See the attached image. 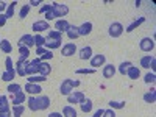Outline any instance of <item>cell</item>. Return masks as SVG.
Returning a JSON list of instances; mask_svg holds the SVG:
<instances>
[{
  "mask_svg": "<svg viewBox=\"0 0 156 117\" xmlns=\"http://www.w3.org/2000/svg\"><path fill=\"white\" fill-rule=\"evenodd\" d=\"M76 86H80V81H78V80H70V78H66V80H62V83H61L59 92L62 95H69L72 92V89L76 87Z\"/></svg>",
  "mask_w": 156,
  "mask_h": 117,
  "instance_id": "obj_1",
  "label": "cell"
},
{
  "mask_svg": "<svg viewBox=\"0 0 156 117\" xmlns=\"http://www.w3.org/2000/svg\"><path fill=\"white\" fill-rule=\"evenodd\" d=\"M51 11H53L55 17H64L69 12V8L67 5H61V3H51Z\"/></svg>",
  "mask_w": 156,
  "mask_h": 117,
  "instance_id": "obj_2",
  "label": "cell"
},
{
  "mask_svg": "<svg viewBox=\"0 0 156 117\" xmlns=\"http://www.w3.org/2000/svg\"><path fill=\"white\" fill-rule=\"evenodd\" d=\"M122 33H123V25L122 23L114 22V23L109 25V36L111 37H119V36H122Z\"/></svg>",
  "mask_w": 156,
  "mask_h": 117,
  "instance_id": "obj_3",
  "label": "cell"
},
{
  "mask_svg": "<svg viewBox=\"0 0 156 117\" xmlns=\"http://www.w3.org/2000/svg\"><path fill=\"white\" fill-rule=\"evenodd\" d=\"M139 47L142 51H147V53H150V51L154 48V41L151 37H144L142 41L139 42Z\"/></svg>",
  "mask_w": 156,
  "mask_h": 117,
  "instance_id": "obj_4",
  "label": "cell"
},
{
  "mask_svg": "<svg viewBox=\"0 0 156 117\" xmlns=\"http://www.w3.org/2000/svg\"><path fill=\"white\" fill-rule=\"evenodd\" d=\"M36 106H37V111H44L50 106V98L47 95H37L36 98Z\"/></svg>",
  "mask_w": 156,
  "mask_h": 117,
  "instance_id": "obj_5",
  "label": "cell"
},
{
  "mask_svg": "<svg viewBox=\"0 0 156 117\" xmlns=\"http://www.w3.org/2000/svg\"><path fill=\"white\" fill-rule=\"evenodd\" d=\"M84 100H86V97H84L83 92H73V94H69L67 95V101L70 103V105H73V103H75V105L80 103V105H81Z\"/></svg>",
  "mask_w": 156,
  "mask_h": 117,
  "instance_id": "obj_6",
  "label": "cell"
},
{
  "mask_svg": "<svg viewBox=\"0 0 156 117\" xmlns=\"http://www.w3.org/2000/svg\"><path fill=\"white\" fill-rule=\"evenodd\" d=\"M105 61H106V56L98 53V55H95L94 58H90V66H92V69L100 67V66H103V64H105Z\"/></svg>",
  "mask_w": 156,
  "mask_h": 117,
  "instance_id": "obj_7",
  "label": "cell"
},
{
  "mask_svg": "<svg viewBox=\"0 0 156 117\" xmlns=\"http://www.w3.org/2000/svg\"><path fill=\"white\" fill-rule=\"evenodd\" d=\"M76 51V45L73 42H67L66 45H62V56H72Z\"/></svg>",
  "mask_w": 156,
  "mask_h": 117,
  "instance_id": "obj_8",
  "label": "cell"
},
{
  "mask_svg": "<svg viewBox=\"0 0 156 117\" xmlns=\"http://www.w3.org/2000/svg\"><path fill=\"white\" fill-rule=\"evenodd\" d=\"M55 28H56V31H59L61 34H62V31L67 33V30L70 28V23H69L67 20H64V19H59V20H56V23H55Z\"/></svg>",
  "mask_w": 156,
  "mask_h": 117,
  "instance_id": "obj_9",
  "label": "cell"
},
{
  "mask_svg": "<svg viewBox=\"0 0 156 117\" xmlns=\"http://www.w3.org/2000/svg\"><path fill=\"white\" fill-rule=\"evenodd\" d=\"M36 55H39V58L42 59H51L53 58V55H51L50 50H45L44 47H36Z\"/></svg>",
  "mask_w": 156,
  "mask_h": 117,
  "instance_id": "obj_10",
  "label": "cell"
},
{
  "mask_svg": "<svg viewBox=\"0 0 156 117\" xmlns=\"http://www.w3.org/2000/svg\"><path fill=\"white\" fill-rule=\"evenodd\" d=\"M19 45H25V47H31V45H34V37L31 36V34H23L20 39H19Z\"/></svg>",
  "mask_w": 156,
  "mask_h": 117,
  "instance_id": "obj_11",
  "label": "cell"
},
{
  "mask_svg": "<svg viewBox=\"0 0 156 117\" xmlns=\"http://www.w3.org/2000/svg\"><path fill=\"white\" fill-rule=\"evenodd\" d=\"M90 31H92V23L90 22H84L83 25L78 27V34L80 36H87Z\"/></svg>",
  "mask_w": 156,
  "mask_h": 117,
  "instance_id": "obj_12",
  "label": "cell"
},
{
  "mask_svg": "<svg viewBox=\"0 0 156 117\" xmlns=\"http://www.w3.org/2000/svg\"><path fill=\"white\" fill-rule=\"evenodd\" d=\"M25 92H28V94L34 95V94H37V92H42V89H41V86H39V84L27 83V84H25Z\"/></svg>",
  "mask_w": 156,
  "mask_h": 117,
  "instance_id": "obj_13",
  "label": "cell"
},
{
  "mask_svg": "<svg viewBox=\"0 0 156 117\" xmlns=\"http://www.w3.org/2000/svg\"><path fill=\"white\" fill-rule=\"evenodd\" d=\"M51 72V67L48 62H41L37 66V75H42V76H47L48 73Z\"/></svg>",
  "mask_w": 156,
  "mask_h": 117,
  "instance_id": "obj_14",
  "label": "cell"
},
{
  "mask_svg": "<svg viewBox=\"0 0 156 117\" xmlns=\"http://www.w3.org/2000/svg\"><path fill=\"white\" fill-rule=\"evenodd\" d=\"M33 30H34L36 33L44 31V30H48V22H47V20H37V22H34V23H33Z\"/></svg>",
  "mask_w": 156,
  "mask_h": 117,
  "instance_id": "obj_15",
  "label": "cell"
},
{
  "mask_svg": "<svg viewBox=\"0 0 156 117\" xmlns=\"http://www.w3.org/2000/svg\"><path fill=\"white\" fill-rule=\"evenodd\" d=\"M90 58H92V48H90L89 45L83 47V48L80 50V59L86 61V59H90Z\"/></svg>",
  "mask_w": 156,
  "mask_h": 117,
  "instance_id": "obj_16",
  "label": "cell"
},
{
  "mask_svg": "<svg viewBox=\"0 0 156 117\" xmlns=\"http://www.w3.org/2000/svg\"><path fill=\"white\" fill-rule=\"evenodd\" d=\"M145 22V17H139V19H136L134 22H131V23H129L128 25V27H126V33H131V31H134L137 27H139V25H142V23H144Z\"/></svg>",
  "mask_w": 156,
  "mask_h": 117,
  "instance_id": "obj_17",
  "label": "cell"
},
{
  "mask_svg": "<svg viewBox=\"0 0 156 117\" xmlns=\"http://www.w3.org/2000/svg\"><path fill=\"white\" fill-rule=\"evenodd\" d=\"M62 39V34L59 33V31H56V30H48V34H47V37H45V41H61Z\"/></svg>",
  "mask_w": 156,
  "mask_h": 117,
  "instance_id": "obj_18",
  "label": "cell"
},
{
  "mask_svg": "<svg viewBox=\"0 0 156 117\" xmlns=\"http://www.w3.org/2000/svg\"><path fill=\"white\" fill-rule=\"evenodd\" d=\"M0 50H2L3 53H11L12 51V45L8 39H2V41H0Z\"/></svg>",
  "mask_w": 156,
  "mask_h": 117,
  "instance_id": "obj_19",
  "label": "cell"
},
{
  "mask_svg": "<svg viewBox=\"0 0 156 117\" xmlns=\"http://www.w3.org/2000/svg\"><path fill=\"white\" fill-rule=\"evenodd\" d=\"M114 73H115V67L112 64H106V66L103 67V76L105 78H112Z\"/></svg>",
  "mask_w": 156,
  "mask_h": 117,
  "instance_id": "obj_20",
  "label": "cell"
},
{
  "mask_svg": "<svg viewBox=\"0 0 156 117\" xmlns=\"http://www.w3.org/2000/svg\"><path fill=\"white\" fill-rule=\"evenodd\" d=\"M25 101V94L23 92H17L12 95V106H17V105H22Z\"/></svg>",
  "mask_w": 156,
  "mask_h": 117,
  "instance_id": "obj_21",
  "label": "cell"
},
{
  "mask_svg": "<svg viewBox=\"0 0 156 117\" xmlns=\"http://www.w3.org/2000/svg\"><path fill=\"white\" fill-rule=\"evenodd\" d=\"M126 75L131 78V80H137V78L140 76V70H139L137 67H133V66H131V67L126 70Z\"/></svg>",
  "mask_w": 156,
  "mask_h": 117,
  "instance_id": "obj_22",
  "label": "cell"
},
{
  "mask_svg": "<svg viewBox=\"0 0 156 117\" xmlns=\"http://www.w3.org/2000/svg\"><path fill=\"white\" fill-rule=\"evenodd\" d=\"M19 53H20L19 61H25V59L30 56V48H28V47H25V45H19Z\"/></svg>",
  "mask_w": 156,
  "mask_h": 117,
  "instance_id": "obj_23",
  "label": "cell"
},
{
  "mask_svg": "<svg viewBox=\"0 0 156 117\" xmlns=\"http://www.w3.org/2000/svg\"><path fill=\"white\" fill-rule=\"evenodd\" d=\"M62 117H76V111L72 106H64L62 108Z\"/></svg>",
  "mask_w": 156,
  "mask_h": 117,
  "instance_id": "obj_24",
  "label": "cell"
},
{
  "mask_svg": "<svg viewBox=\"0 0 156 117\" xmlns=\"http://www.w3.org/2000/svg\"><path fill=\"white\" fill-rule=\"evenodd\" d=\"M45 80H47V76H42V75H31V76H28V83H34V84L42 83Z\"/></svg>",
  "mask_w": 156,
  "mask_h": 117,
  "instance_id": "obj_25",
  "label": "cell"
},
{
  "mask_svg": "<svg viewBox=\"0 0 156 117\" xmlns=\"http://www.w3.org/2000/svg\"><path fill=\"white\" fill-rule=\"evenodd\" d=\"M16 5H17V2H12V3L6 5V6H8V8H6V12H5L6 19H9V17L14 16V8H16Z\"/></svg>",
  "mask_w": 156,
  "mask_h": 117,
  "instance_id": "obj_26",
  "label": "cell"
},
{
  "mask_svg": "<svg viewBox=\"0 0 156 117\" xmlns=\"http://www.w3.org/2000/svg\"><path fill=\"white\" fill-rule=\"evenodd\" d=\"M144 100L147 101V103H150V105H153V103L156 101V94H154V90L151 89L150 92H147L145 95H144Z\"/></svg>",
  "mask_w": 156,
  "mask_h": 117,
  "instance_id": "obj_27",
  "label": "cell"
},
{
  "mask_svg": "<svg viewBox=\"0 0 156 117\" xmlns=\"http://www.w3.org/2000/svg\"><path fill=\"white\" fill-rule=\"evenodd\" d=\"M81 111L83 112H90L92 111V100H84L83 103H81Z\"/></svg>",
  "mask_w": 156,
  "mask_h": 117,
  "instance_id": "obj_28",
  "label": "cell"
},
{
  "mask_svg": "<svg viewBox=\"0 0 156 117\" xmlns=\"http://www.w3.org/2000/svg\"><path fill=\"white\" fill-rule=\"evenodd\" d=\"M67 36H69V39H76L78 36V27H75V25H70V28L67 30Z\"/></svg>",
  "mask_w": 156,
  "mask_h": 117,
  "instance_id": "obj_29",
  "label": "cell"
},
{
  "mask_svg": "<svg viewBox=\"0 0 156 117\" xmlns=\"http://www.w3.org/2000/svg\"><path fill=\"white\" fill-rule=\"evenodd\" d=\"M8 92H11L12 95H14V94H17V92H22V87H20V84H16V83L8 84Z\"/></svg>",
  "mask_w": 156,
  "mask_h": 117,
  "instance_id": "obj_30",
  "label": "cell"
},
{
  "mask_svg": "<svg viewBox=\"0 0 156 117\" xmlns=\"http://www.w3.org/2000/svg\"><path fill=\"white\" fill-rule=\"evenodd\" d=\"M6 109H9L8 98H6V95H0V111H6Z\"/></svg>",
  "mask_w": 156,
  "mask_h": 117,
  "instance_id": "obj_31",
  "label": "cell"
},
{
  "mask_svg": "<svg viewBox=\"0 0 156 117\" xmlns=\"http://www.w3.org/2000/svg\"><path fill=\"white\" fill-rule=\"evenodd\" d=\"M14 76H16V70H14V72L5 70V72L2 73V80H3V81H11V80H14Z\"/></svg>",
  "mask_w": 156,
  "mask_h": 117,
  "instance_id": "obj_32",
  "label": "cell"
},
{
  "mask_svg": "<svg viewBox=\"0 0 156 117\" xmlns=\"http://www.w3.org/2000/svg\"><path fill=\"white\" fill-rule=\"evenodd\" d=\"M154 56H151V55H147V56H144L140 59V66L144 67V69H148V66H150V62H151V59H153Z\"/></svg>",
  "mask_w": 156,
  "mask_h": 117,
  "instance_id": "obj_33",
  "label": "cell"
},
{
  "mask_svg": "<svg viewBox=\"0 0 156 117\" xmlns=\"http://www.w3.org/2000/svg\"><path fill=\"white\" fill-rule=\"evenodd\" d=\"M131 66H133V64L129 62V61H125V62H122L120 66H119V72H120L122 75H125V73H126V70H128L129 67H131Z\"/></svg>",
  "mask_w": 156,
  "mask_h": 117,
  "instance_id": "obj_34",
  "label": "cell"
},
{
  "mask_svg": "<svg viewBox=\"0 0 156 117\" xmlns=\"http://www.w3.org/2000/svg\"><path fill=\"white\" fill-rule=\"evenodd\" d=\"M23 111H25V106H22V105L12 106V115H14V117H20Z\"/></svg>",
  "mask_w": 156,
  "mask_h": 117,
  "instance_id": "obj_35",
  "label": "cell"
},
{
  "mask_svg": "<svg viewBox=\"0 0 156 117\" xmlns=\"http://www.w3.org/2000/svg\"><path fill=\"white\" fill-rule=\"evenodd\" d=\"M34 45L36 47H44L45 45V37H42L41 34H36L34 36Z\"/></svg>",
  "mask_w": 156,
  "mask_h": 117,
  "instance_id": "obj_36",
  "label": "cell"
},
{
  "mask_svg": "<svg viewBox=\"0 0 156 117\" xmlns=\"http://www.w3.org/2000/svg\"><path fill=\"white\" fill-rule=\"evenodd\" d=\"M45 47L48 50L51 48H59L61 47V41H45Z\"/></svg>",
  "mask_w": 156,
  "mask_h": 117,
  "instance_id": "obj_37",
  "label": "cell"
},
{
  "mask_svg": "<svg viewBox=\"0 0 156 117\" xmlns=\"http://www.w3.org/2000/svg\"><path fill=\"white\" fill-rule=\"evenodd\" d=\"M109 106H111V109H120V108L125 106V101H114V100H111Z\"/></svg>",
  "mask_w": 156,
  "mask_h": 117,
  "instance_id": "obj_38",
  "label": "cell"
},
{
  "mask_svg": "<svg viewBox=\"0 0 156 117\" xmlns=\"http://www.w3.org/2000/svg\"><path fill=\"white\" fill-rule=\"evenodd\" d=\"M154 81H156V75H154V72H150V73L145 75V83H147V84H153Z\"/></svg>",
  "mask_w": 156,
  "mask_h": 117,
  "instance_id": "obj_39",
  "label": "cell"
},
{
  "mask_svg": "<svg viewBox=\"0 0 156 117\" xmlns=\"http://www.w3.org/2000/svg\"><path fill=\"white\" fill-rule=\"evenodd\" d=\"M30 5H23L22 6V9H20V12H19V16L22 17V19H25V17H27V14H28V11H30Z\"/></svg>",
  "mask_w": 156,
  "mask_h": 117,
  "instance_id": "obj_40",
  "label": "cell"
},
{
  "mask_svg": "<svg viewBox=\"0 0 156 117\" xmlns=\"http://www.w3.org/2000/svg\"><path fill=\"white\" fill-rule=\"evenodd\" d=\"M28 108L31 111H37V106H36V97H30L28 98Z\"/></svg>",
  "mask_w": 156,
  "mask_h": 117,
  "instance_id": "obj_41",
  "label": "cell"
},
{
  "mask_svg": "<svg viewBox=\"0 0 156 117\" xmlns=\"http://www.w3.org/2000/svg\"><path fill=\"white\" fill-rule=\"evenodd\" d=\"M5 66H6V70H8V72H14V70H16L14 67H12V59H11L9 56L5 59Z\"/></svg>",
  "mask_w": 156,
  "mask_h": 117,
  "instance_id": "obj_42",
  "label": "cell"
},
{
  "mask_svg": "<svg viewBox=\"0 0 156 117\" xmlns=\"http://www.w3.org/2000/svg\"><path fill=\"white\" fill-rule=\"evenodd\" d=\"M75 72L76 73H86L87 75V73H95V69H92V67H90V69H76Z\"/></svg>",
  "mask_w": 156,
  "mask_h": 117,
  "instance_id": "obj_43",
  "label": "cell"
},
{
  "mask_svg": "<svg viewBox=\"0 0 156 117\" xmlns=\"http://www.w3.org/2000/svg\"><path fill=\"white\" fill-rule=\"evenodd\" d=\"M101 117H115V114H114V111L109 108V109H105L103 111V115Z\"/></svg>",
  "mask_w": 156,
  "mask_h": 117,
  "instance_id": "obj_44",
  "label": "cell"
},
{
  "mask_svg": "<svg viewBox=\"0 0 156 117\" xmlns=\"http://www.w3.org/2000/svg\"><path fill=\"white\" fill-rule=\"evenodd\" d=\"M53 19H55L53 11H51V9H50V11H47V12H45V20L48 22V20H53Z\"/></svg>",
  "mask_w": 156,
  "mask_h": 117,
  "instance_id": "obj_45",
  "label": "cell"
},
{
  "mask_svg": "<svg viewBox=\"0 0 156 117\" xmlns=\"http://www.w3.org/2000/svg\"><path fill=\"white\" fill-rule=\"evenodd\" d=\"M0 117H11V109H6V111H0Z\"/></svg>",
  "mask_w": 156,
  "mask_h": 117,
  "instance_id": "obj_46",
  "label": "cell"
},
{
  "mask_svg": "<svg viewBox=\"0 0 156 117\" xmlns=\"http://www.w3.org/2000/svg\"><path fill=\"white\" fill-rule=\"evenodd\" d=\"M6 20H8V19H6L5 14H0V27H3V25L6 23Z\"/></svg>",
  "mask_w": 156,
  "mask_h": 117,
  "instance_id": "obj_47",
  "label": "cell"
},
{
  "mask_svg": "<svg viewBox=\"0 0 156 117\" xmlns=\"http://www.w3.org/2000/svg\"><path fill=\"white\" fill-rule=\"evenodd\" d=\"M51 9V5H44L41 9H39V12H47V11H50Z\"/></svg>",
  "mask_w": 156,
  "mask_h": 117,
  "instance_id": "obj_48",
  "label": "cell"
},
{
  "mask_svg": "<svg viewBox=\"0 0 156 117\" xmlns=\"http://www.w3.org/2000/svg\"><path fill=\"white\" fill-rule=\"evenodd\" d=\"M37 5H41V0H31L30 2V6H37Z\"/></svg>",
  "mask_w": 156,
  "mask_h": 117,
  "instance_id": "obj_49",
  "label": "cell"
},
{
  "mask_svg": "<svg viewBox=\"0 0 156 117\" xmlns=\"http://www.w3.org/2000/svg\"><path fill=\"white\" fill-rule=\"evenodd\" d=\"M47 117H62V114H59V112H50Z\"/></svg>",
  "mask_w": 156,
  "mask_h": 117,
  "instance_id": "obj_50",
  "label": "cell"
},
{
  "mask_svg": "<svg viewBox=\"0 0 156 117\" xmlns=\"http://www.w3.org/2000/svg\"><path fill=\"white\" fill-rule=\"evenodd\" d=\"M103 111H105V109H101V108H100V109L94 114V117H101V115H103Z\"/></svg>",
  "mask_w": 156,
  "mask_h": 117,
  "instance_id": "obj_51",
  "label": "cell"
},
{
  "mask_svg": "<svg viewBox=\"0 0 156 117\" xmlns=\"http://www.w3.org/2000/svg\"><path fill=\"white\" fill-rule=\"evenodd\" d=\"M154 66H156V59L153 58V59H151V62H150V66H148V69H154Z\"/></svg>",
  "mask_w": 156,
  "mask_h": 117,
  "instance_id": "obj_52",
  "label": "cell"
},
{
  "mask_svg": "<svg viewBox=\"0 0 156 117\" xmlns=\"http://www.w3.org/2000/svg\"><path fill=\"white\" fill-rule=\"evenodd\" d=\"M6 8V3H3V2H0V14H2V11Z\"/></svg>",
  "mask_w": 156,
  "mask_h": 117,
  "instance_id": "obj_53",
  "label": "cell"
}]
</instances>
